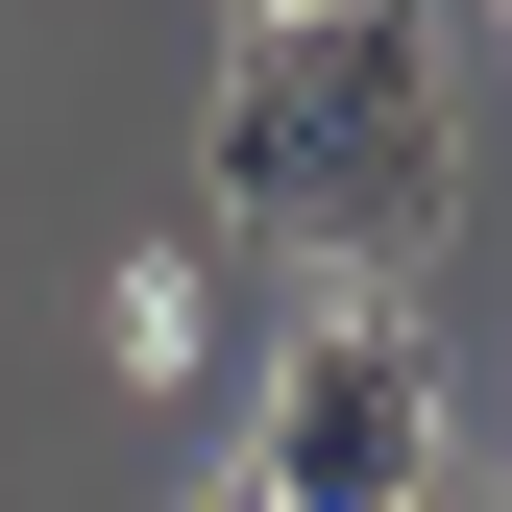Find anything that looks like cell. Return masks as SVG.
Returning a JSON list of instances; mask_svg holds the SVG:
<instances>
[{
  "instance_id": "cell-1",
  "label": "cell",
  "mask_w": 512,
  "mask_h": 512,
  "mask_svg": "<svg viewBox=\"0 0 512 512\" xmlns=\"http://www.w3.org/2000/svg\"><path fill=\"white\" fill-rule=\"evenodd\" d=\"M220 220L293 244L342 293H415V244L464 220V74H439L415 0H244V74H220Z\"/></svg>"
},
{
  "instance_id": "cell-2",
  "label": "cell",
  "mask_w": 512,
  "mask_h": 512,
  "mask_svg": "<svg viewBox=\"0 0 512 512\" xmlns=\"http://www.w3.org/2000/svg\"><path fill=\"white\" fill-rule=\"evenodd\" d=\"M244 488H293V512H415V488H439V366H415V317H391V293H342V317L269 366Z\"/></svg>"
},
{
  "instance_id": "cell-3",
  "label": "cell",
  "mask_w": 512,
  "mask_h": 512,
  "mask_svg": "<svg viewBox=\"0 0 512 512\" xmlns=\"http://www.w3.org/2000/svg\"><path fill=\"white\" fill-rule=\"evenodd\" d=\"M196 512H293V488H196Z\"/></svg>"
},
{
  "instance_id": "cell-4",
  "label": "cell",
  "mask_w": 512,
  "mask_h": 512,
  "mask_svg": "<svg viewBox=\"0 0 512 512\" xmlns=\"http://www.w3.org/2000/svg\"><path fill=\"white\" fill-rule=\"evenodd\" d=\"M415 512H464V488H415Z\"/></svg>"
}]
</instances>
